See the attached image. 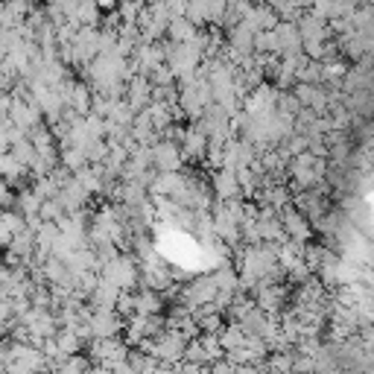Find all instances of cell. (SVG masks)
<instances>
[{"label":"cell","mask_w":374,"mask_h":374,"mask_svg":"<svg viewBox=\"0 0 374 374\" xmlns=\"http://www.w3.org/2000/svg\"><path fill=\"white\" fill-rule=\"evenodd\" d=\"M167 35L173 38L175 44L193 42V38H196V24H190L185 15H175V18H170V24H167Z\"/></svg>","instance_id":"cell-1"},{"label":"cell","mask_w":374,"mask_h":374,"mask_svg":"<svg viewBox=\"0 0 374 374\" xmlns=\"http://www.w3.org/2000/svg\"><path fill=\"white\" fill-rule=\"evenodd\" d=\"M155 161H158V167H167V170H175L179 167V152L173 149V144H158L155 147Z\"/></svg>","instance_id":"cell-2"},{"label":"cell","mask_w":374,"mask_h":374,"mask_svg":"<svg viewBox=\"0 0 374 374\" xmlns=\"http://www.w3.org/2000/svg\"><path fill=\"white\" fill-rule=\"evenodd\" d=\"M216 187H220L223 199H228V196L237 193V175H234V170H225V173L216 175Z\"/></svg>","instance_id":"cell-3"},{"label":"cell","mask_w":374,"mask_h":374,"mask_svg":"<svg viewBox=\"0 0 374 374\" xmlns=\"http://www.w3.org/2000/svg\"><path fill=\"white\" fill-rule=\"evenodd\" d=\"M6 205H12V190L4 179H0V208H6Z\"/></svg>","instance_id":"cell-4"},{"label":"cell","mask_w":374,"mask_h":374,"mask_svg":"<svg viewBox=\"0 0 374 374\" xmlns=\"http://www.w3.org/2000/svg\"><path fill=\"white\" fill-rule=\"evenodd\" d=\"M249 4H251V0H249Z\"/></svg>","instance_id":"cell-5"}]
</instances>
